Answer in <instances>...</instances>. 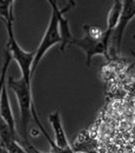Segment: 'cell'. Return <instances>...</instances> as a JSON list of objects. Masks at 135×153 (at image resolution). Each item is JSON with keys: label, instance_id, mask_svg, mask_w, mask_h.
Segmentation results:
<instances>
[{"label": "cell", "instance_id": "30bf717a", "mask_svg": "<svg viewBox=\"0 0 135 153\" xmlns=\"http://www.w3.org/2000/svg\"><path fill=\"white\" fill-rule=\"evenodd\" d=\"M66 2L68 3V5H70L71 7L75 5V0H65Z\"/></svg>", "mask_w": 135, "mask_h": 153}, {"label": "cell", "instance_id": "277c9868", "mask_svg": "<svg viewBox=\"0 0 135 153\" xmlns=\"http://www.w3.org/2000/svg\"><path fill=\"white\" fill-rule=\"evenodd\" d=\"M122 9L120 14L119 22H118L116 28L114 29L112 34L111 40H113L116 51L119 52L121 49L122 40H123L124 32L130 22L133 19L135 14V0H121Z\"/></svg>", "mask_w": 135, "mask_h": 153}, {"label": "cell", "instance_id": "8992f818", "mask_svg": "<svg viewBox=\"0 0 135 153\" xmlns=\"http://www.w3.org/2000/svg\"><path fill=\"white\" fill-rule=\"evenodd\" d=\"M49 122H50L52 129L54 132V136H55V145L59 149L61 150V152H72V148L70 147L68 138L66 136L64 127L62 124V120H61L60 112L54 111L49 114Z\"/></svg>", "mask_w": 135, "mask_h": 153}, {"label": "cell", "instance_id": "5b68a950", "mask_svg": "<svg viewBox=\"0 0 135 153\" xmlns=\"http://www.w3.org/2000/svg\"><path fill=\"white\" fill-rule=\"evenodd\" d=\"M0 151L4 152H28L23 145L19 143L18 138L12 133L8 125L0 117Z\"/></svg>", "mask_w": 135, "mask_h": 153}, {"label": "cell", "instance_id": "7a4b0ae2", "mask_svg": "<svg viewBox=\"0 0 135 153\" xmlns=\"http://www.w3.org/2000/svg\"><path fill=\"white\" fill-rule=\"evenodd\" d=\"M7 31V43L5 47L10 53L11 59L18 63L21 73V78L29 85H32V65H33L35 51H26L19 46L13 33V19H8L5 22Z\"/></svg>", "mask_w": 135, "mask_h": 153}, {"label": "cell", "instance_id": "3957f363", "mask_svg": "<svg viewBox=\"0 0 135 153\" xmlns=\"http://www.w3.org/2000/svg\"><path fill=\"white\" fill-rule=\"evenodd\" d=\"M113 32L104 30V34L100 39H95L84 33L81 38H72L69 45H74L84 52L87 57V65H90V61L95 55H103L109 57V49L111 45V38Z\"/></svg>", "mask_w": 135, "mask_h": 153}, {"label": "cell", "instance_id": "6da1fadb", "mask_svg": "<svg viewBox=\"0 0 135 153\" xmlns=\"http://www.w3.org/2000/svg\"><path fill=\"white\" fill-rule=\"evenodd\" d=\"M6 86L9 90L13 91L18 100L21 114V136L23 139V144H26V149H35L29 143V124L32 118V106L34 105L33 94H32V85H29L23 78L14 79L12 76H8Z\"/></svg>", "mask_w": 135, "mask_h": 153}, {"label": "cell", "instance_id": "52a82bcc", "mask_svg": "<svg viewBox=\"0 0 135 153\" xmlns=\"http://www.w3.org/2000/svg\"><path fill=\"white\" fill-rule=\"evenodd\" d=\"M0 117L8 125V127L10 128V130L12 131V133L18 136L13 112H12L10 101H9L8 92H7L6 83L4 84L3 87H2L1 94H0Z\"/></svg>", "mask_w": 135, "mask_h": 153}, {"label": "cell", "instance_id": "9c48e42d", "mask_svg": "<svg viewBox=\"0 0 135 153\" xmlns=\"http://www.w3.org/2000/svg\"><path fill=\"white\" fill-rule=\"evenodd\" d=\"M10 61H11L10 53H9L8 49L5 47V49H4L3 65H2L1 73H0V94H1L2 87H3V85L6 83V74H7V70H8V66L10 65Z\"/></svg>", "mask_w": 135, "mask_h": 153}, {"label": "cell", "instance_id": "ba28073f", "mask_svg": "<svg viewBox=\"0 0 135 153\" xmlns=\"http://www.w3.org/2000/svg\"><path fill=\"white\" fill-rule=\"evenodd\" d=\"M122 9V1L121 0H114V3L110 9L109 13L107 16V28L108 31L113 32L116 28L118 22H119L120 14H121Z\"/></svg>", "mask_w": 135, "mask_h": 153}]
</instances>
